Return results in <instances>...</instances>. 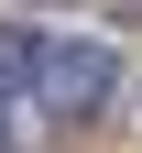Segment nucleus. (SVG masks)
Wrapping results in <instances>:
<instances>
[{
  "instance_id": "nucleus-1",
  "label": "nucleus",
  "mask_w": 142,
  "mask_h": 153,
  "mask_svg": "<svg viewBox=\"0 0 142 153\" xmlns=\"http://www.w3.org/2000/svg\"><path fill=\"white\" fill-rule=\"evenodd\" d=\"M33 88H44V109H55V120H88V109L120 88V55H109V44H44Z\"/></svg>"
},
{
  "instance_id": "nucleus-2",
  "label": "nucleus",
  "mask_w": 142,
  "mask_h": 153,
  "mask_svg": "<svg viewBox=\"0 0 142 153\" xmlns=\"http://www.w3.org/2000/svg\"><path fill=\"white\" fill-rule=\"evenodd\" d=\"M33 66H44V44H33L22 22H0V99H22V88H33Z\"/></svg>"
}]
</instances>
